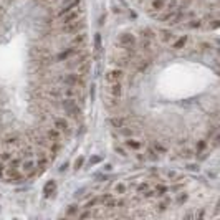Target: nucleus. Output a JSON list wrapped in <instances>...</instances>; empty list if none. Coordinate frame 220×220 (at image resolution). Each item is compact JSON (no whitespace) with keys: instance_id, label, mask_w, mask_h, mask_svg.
<instances>
[{"instance_id":"obj_37","label":"nucleus","mask_w":220,"mask_h":220,"mask_svg":"<svg viewBox=\"0 0 220 220\" xmlns=\"http://www.w3.org/2000/svg\"><path fill=\"white\" fill-rule=\"evenodd\" d=\"M200 25H202V22H200V20H192V22L189 23V27H192V28H199V27H200Z\"/></svg>"},{"instance_id":"obj_13","label":"nucleus","mask_w":220,"mask_h":220,"mask_svg":"<svg viewBox=\"0 0 220 220\" xmlns=\"http://www.w3.org/2000/svg\"><path fill=\"white\" fill-rule=\"evenodd\" d=\"M124 144H126V147L134 149V151L141 149V146H143V143H141V141H136V139H133V137H127V139L124 141Z\"/></svg>"},{"instance_id":"obj_26","label":"nucleus","mask_w":220,"mask_h":220,"mask_svg":"<svg viewBox=\"0 0 220 220\" xmlns=\"http://www.w3.org/2000/svg\"><path fill=\"white\" fill-rule=\"evenodd\" d=\"M96 204H98V199H96V197H93V199H90V200H88L86 204H84V209H93Z\"/></svg>"},{"instance_id":"obj_46","label":"nucleus","mask_w":220,"mask_h":220,"mask_svg":"<svg viewBox=\"0 0 220 220\" xmlns=\"http://www.w3.org/2000/svg\"><path fill=\"white\" fill-rule=\"evenodd\" d=\"M3 171H5V166L3 162H0V177H3Z\"/></svg>"},{"instance_id":"obj_14","label":"nucleus","mask_w":220,"mask_h":220,"mask_svg":"<svg viewBox=\"0 0 220 220\" xmlns=\"http://www.w3.org/2000/svg\"><path fill=\"white\" fill-rule=\"evenodd\" d=\"M109 124L113 127H124L127 124V119L126 118H111L109 119Z\"/></svg>"},{"instance_id":"obj_32","label":"nucleus","mask_w":220,"mask_h":220,"mask_svg":"<svg viewBox=\"0 0 220 220\" xmlns=\"http://www.w3.org/2000/svg\"><path fill=\"white\" fill-rule=\"evenodd\" d=\"M194 152L190 151V149H184V151H180V157H192Z\"/></svg>"},{"instance_id":"obj_22","label":"nucleus","mask_w":220,"mask_h":220,"mask_svg":"<svg viewBox=\"0 0 220 220\" xmlns=\"http://www.w3.org/2000/svg\"><path fill=\"white\" fill-rule=\"evenodd\" d=\"M119 133H121L123 136H126V137H133V136H134V131H133V129H127L126 126H124V127H119Z\"/></svg>"},{"instance_id":"obj_25","label":"nucleus","mask_w":220,"mask_h":220,"mask_svg":"<svg viewBox=\"0 0 220 220\" xmlns=\"http://www.w3.org/2000/svg\"><path fill=\"white\" fill-rule=\"evenodd\" d=\"M84 164V157H83V156H80V157H78L76 159V161H74V171H78V169H81V166H83Z\"/></svg>"},{"instance_id":"obj_3","label":"nucleus","mask_w":220,"mask_h":220,"mask_svg":"<svg viewBox=\"0 0 220 220\" xmlns=\"http://www.w3.org/2000/svg\"><path fill=\"white\" fill-rule=\"evenodd\" d=\"M119 45H121V47H136V37H134L133 33L119 35Z\"/></svg>"},{"instance_id":"obj_50","label":"nucleus","mask_w":220,"mask_h":220,"mask_svg":"<svg viewBox=\"0 0 220 220\" xmlns=\"http://www.w3.org/2000/svg\"><path fill=\"white\" fill-rule=\"evenodd\" d=\"M104 169H106V171H111V169H113V166H111V164H108V166H104Z\"/></svg>"},{"instance_id":"obj_8","label":"nucleus","mask_w":220,"mask_h":220,"mask_svg":"<svg viewBox=\"0 0 220 220\" xmlns=\"http://www.w3.org/2000/svg\"><path fill=\"white\" fill-rule=\"evenodd\" d=\"M78 53H80V50H76V48H68V50H65V51L58 53V55H56V60H58V61H66V60H68L71 55H78Z\"/></svg>"},{"instance_id":"obj_49","label":"nucleus","mask_w":220,"mask_h":220,"mask_svg":"<svg viewBox=\"0 0 220 220\" xmlns=\"http://www.w3.org/2000/svg\"><path fill=\"white\" fill-rule=\"evenodd\" d=\"M104 20H106V17H104V15H103V17H101V18H99V25H103V23H104Z\"/></svg>"},{"instance_id":"obj_47","label":"nucleus","mask_w":220,"mask_h":220,"mask_svg":"<svg viewBox=\"0 0 220 220\" xmlns=\"http://www.w3.org/2000/svg\"><path fill=\"white\" fill-rule=\"evenodd\" d=\"M166 209H167V204H159V210L161 212H164Z\"/></svg>"},{"instance_id":"obj_21","label":"nucleus","mask_w":220,"mask_h":220,"mask_svg":"<svg viewBox=\"0 0 220 220\" xmlns=\"http://www.w3.org/2000/svg\"><path fill=\"white\" fill-rule=\"evenodd\" d=\"M119 98H114V96H111V98H108L106 99V104L109 106V108H116V106L119 104V101H118Z\"/></svg>"},{"instance_id":"obj_43","label":"nucleus","mask_w":220,"mask_h":220,"mask_svg":"<svg viewBox=\"0 0 220 220\" xmlns=\"http://www.w3.org/2000/svg\"><path fill=\"white\" fill-rule=\"evenodd\" d=\"M217 146H218V134L212 139V147H217Z\"/></svg>"},{"instance_id":"obj_48","label":"nucleus","mask_w":220,"mask_h":220,"mask_svg":"<svg viewBox=\"0 0 220 220\" xmlns=\"http://www.w3.org/2000/svg\"><path fill=\"white\" fill-rule=\"evenodd\" d=\"M66 167H68V164H63L61 167H60V171H61V172H63V171H66Z\"/></svg>"},{"instance_id":"obj_4","label":"nucleus","mask_w":220,"mask_h":220,"mask_svg":"<svg viewBox=\"0 0 220 220\" xmlns=\"http://www.w3.org/2000/svg\"><path fill=\"white\" fill-rule=\"evenodd\" d=\"M124 76V71L123 70H111V71L106 73V81H109V83H116V81H121Z\"/></svg>"},{"instance_id":"obj_16","label":"nucleus","mask_w":220,"mask_h":220,"mask_svg":"<svg viewBox=\"0 0 220 220\" xmlns=\"http://www.w3.org/2000/svg\"><path fill=\"white\" fill-rule=\"evenodd\" d=\"M186 43H187V37L184 35V37H180L179 40H177L176 43L172 45V48H174V50H180V48H184V45H186Z\"/></svg>"},{"instance_id":"obj_45","label":"nucleus","mask_w":220,"mask_h":220,"mask_svg":"<svg viewBox=\"0 0 220 220\" xmlns=\"http://www.w3.org/2000/svg\"><path fill=\"white\" fill-rule=\"evenodd\" d=\"M114 149H116V151H118L121 156H126V152H124V149H123V147H119V146H114Z\"/></svg>"},{"instance_id":"obj_6","label":"nucleus","mask_w":220,"mask_h":220,"mask_svg":"<svg viewBox=\"0 0 220 220\" xmlns=\"http://www.w3.org/2000/svg\"><path fill=\"white\" fill-rule=\"evenodd\" d=\"M81 13H83V8H80L78 12H73V10H71V12H68L66 15H63V17H61V18H63V20H61L63 25H68V23L74 22V20H78V18H80V15H81Z\"/></svg>"},{"instance_id":"obj_23","label":"nucleus","mask_w":220,"mask_h":220,"mask_svg":"<svg viewBox=\"0 0 220 220\" xmlns=\"http://www.w3.org/2000/svg\"><path fill=\"white\" fill-rule=\"evenodd\" d=\"M94 48L98 50H101L103 47H101V33H94Z\"/></svg>"},{"instance_id":"obj_24","label":"nucleus","mask_w":220,"mask_h":220,"mask_svg":"<svg viewBox=\"0 0 220 220\" xmlns=\"http://www.w3.org/2000/svg\"><path fill=\"white\" fill-rule=\"evenodd\" d=\"M147 65H149V61H147V60H141V61L139 63H137V71H144V70H146L147 68Z\"/></svg>"},{"instance_id":"obj_11","label":"nucleus","mask_w":220,"mask_h":220,"mask_svg":"<svg viewBox=\"0 0 220 220\" xmlns=\"http://www.w3.org/2000/svg\"><path fill=\"white\" fill-rule=\"evenodd\" d=\"M55 190H56V182H55V180H50V182L45 184V187H43L45 197H50L51 194H55Z\"/></svg>"},{"instance_id":"obj_36","label":"nucleus","mask_w":220,"mask_h":220,"mask_svg":"<svg viewBox=\"0 0 220 220\" xmlns=\"http://www.w3.org/2000/svg\"><path fill=\"white\" fill-rule=\"evenodd\" d=\"M18 164H20V159H10V164H8V167H18Z\"/></svg>"},{"instance_id":"obj_5","label":"nucleus","mask_w":220,"mask_h":220,"mask_svg":"<svg viewBox=\"0 0 220 220\" xmlns=\"http://www.w3.org/2000/svg\"><path fill=\"white\" fill-rule=\"evenodd\" d=\"M108 93L114 98H121L123 96V84L121 81H116V83H111L108 86Z\"/></svg>"},{"instance_id":"obj_44","label":"nucleus","mask_w":220,"mask_h":220,"mask_svg":"<svg viewBox=\"0 0 220 220\" xmlns=\"http://www.w3.org/2000/svg\"><path fill=\"white\" fill-rule=\"evenodd\" d=\"M147 154H149V159H157V152H154V151H149Z\"/></svg>"},{"instance_id":"obj_20","label":"nucleus","mask_w":220,"mask_h":220,"mask_svg":"<svg viewBox=\"0 0 220 220\" xmlns=\"http://www.w3.org/2000/svg\"><path fill=\"white\" fill-rule=\"evenodd\" d=\"M78 210H80V207H78V205H70V207L66 209V215H68V217L78 215Z\"/></svg>"},{"instance_id":"obj_1","label":"nucleus","mask_w":220,"mask_h":220,"mask_svg":"<svg viewBox=\"0 0 220 220\" xmlns=\"http://www.w3.org/2000/svg\"><path fill=\"white\" fill-rule=\"evenodd\" d=\"M61 106H63V109L66 111V114L70 116V118H80L81 116V111H80V108L76 106V101H74L73 98H65L61 101Z\"/></svg>"},{"instance_id":"obj_29","label":"nucleus","mask_w":220,"mask_h":220,"mask_svg":"<svg viewBox=\"0 0 220 220\" xmlns=\"http://www.w3.org/2000/svg\"><path fill=\"white\" fill-rule=\"evenodd\" d=\"M161 35H162V40H164V41H169L172 38V33H171V31H167V30H162Z\"/></svg>"},{"instance_id":"obj_17","label":"nucleus","mask_w":220,"mask_h":220,"mask_svg":"<svg viewBox=\"0 0 220 220\" xmlns=\"http://www.w3.org/2000/svg\"><path fill=\"white\" fill-rule=\"evenodd\" d=\"M164 5H166V0H152V3H151V7L156 10V12H157V10H162Z\"/></svg>"},{"instance_id":"obj_19","label":"nucleus","mask_w":220,"mask_h":220,"mask_svg":"<svg viewBox=\"0 0 220 220\" xmlns=\"http://www.w3.org/2000/svg\"><path fill=\"white\" fill-rule=\"evenodd\" d=\"M22 167H23V172H30L31 169L35 167V162L33 161H28V159H27V161H23Z\"/></svg>"},{"instance_id":"obj_35","label":"nucleus","mask_w":220,"mask_h":220,"mask_svg":"<svg viewBox=\"0 0 220 220\" xmlns=\"http://www.w3.org/2000/svg\"><path fill=\"white\" fill-rule=\"evenodd\" d=\"M116 192H118V194H124V192H126V186H124V184H118V186H116Z\"/></svg>"},{"instance_id":"obj_27","label":"nucleus","mask_w":220,"mask_h":220,"mask_svg":"<svg viewBox=\"0 0 220 220\" xmlns=\"http://www.w3.org/2000/svg\"><path fill=\"white\" fill-rule=\"evenodd\" d=\"M154 149H156V152H161V154H166V152H167V149H166L164 146H161L157 141L154 143Z\"/></svg>"},{"instance_id":"obj_38","label":"nucleus","mask_w":220,"mask_h":220,"mask_svg":"<svg viewBox=\"0 0 220 220\" xmlns=\"http://www.w3.org/2000/svg\"><path fill=\"white\" fill-rule=\"evenodd\" d=\"M209 28H212V30H217V28H218V20H217V18L212 20V23L209 25Z\"/></svg>"},{"instance_id":"obj_34","label":"nucleus","mask_w":220,"mask_h":220,"mask_svg":"<svg viewBox=\"0 0 220 220\" xmlns=\"http://www.w3.org/2000/svg\"><path fill=\"white\" fill-rule=\"evenodd\" d=\"M101 161H103L101 156H93V157L90 159V164H98V162H101Z\"/></svg>"},{"instance_id":"obj_10","label":"nucleus","mask_w":220,"mask_h":220,"mask_svg":"<svg viewBox=\"0 0 220 220\" xmlns=\"http://www.w3.org/2000/svg\"><path fill=\"white\" fill-rule=\"evenodd\" d=\"M53 124H55V127L58 131H66V133H70V126H68V121L63 118H55V121H53Z\"/></svg>"},{"instance_id":"obj_15","label":"nucleus","mask_w":220,"mask_h":220,"mask_svg":"<svg viewBox=\"0 0 220 220\" xmlns=\"http://www.w3.org/2000/svg\"><path fill=\"white\" fill-rule=\"evenodd\" d=\"M47 136H48L50 143H56V141H60V131L56 127H51V129H48Z\"/></svg>"},{"instance_id":"obj_41","label":"nucleus","mask_w":220,"mask_h":220,"mask_svg":"<svg viewBox=\"0 0 220 220\" xmlns=\"http://www.w3.org/2000/svg\"><path fill=\"white\" fill-rule=\"evenodd\" d=\"M187 169H189V171H199V166L197 164H189V166H187Z\"/></svg>"},{"instance_id":"obj_40","label":"nucleus","mask_w":220,"mask_h":220,"mask_svg":"<svg viewBox=\"0 0 220 220\" xmlns=\"http://www.w3.org/2000/svg\"><path fill=\"white\" fill-rule=\"evenodd\" d=\"M186 200H187V194H184V195H179V197H177V204H184Z\"/></svg>"},{"instance_id":"obj_31","label":"nucleus","mask_w":220,"mask_h":220,"mask_svg":"<svg viewBox=\"0 0 220 220\" xmlns=\"http://www.w3.org/2000/svg\"><path fill=\"white\" fill-rule=\"evenodd\" d=\"M147 189H149V184H146V182H143V184H139V186H137V192H139V194L146 192Z\"/></svg>"},{"instance_id":"obj_39","label":"nucleus","mask_w":220,"mask_h":220,"mask_svg":"<svg viewBox=\"0 0 220 220\" xmlns=\"http://www.w3.org/2000/svg\"><path fill=\"white\" fill-rule=\"evenodd\" d=\"M88 217H91V212H90V209H86V210H84L83 214L80 215V218H88Z\"/></svg>"},{"instance_id":"obj_28","label":"nucleus","mask_w":220,"mask_h":220,"mask_svg":"<svg viewBox=\"0 0 220 220\" xmlns=\"http://www.w3.org/2000/svg\"><path fill=\"white\" fill-rule=\"evenodd\" d=\"M109 199H113V195H111V194H103V195H101V197H99V199H98V202H101V204H103V205H104V204H106V202H108V200H109Z\"/></svg>"},{"instance_id":"obj_2","label":"nucleus","mask_w":220,"mask_h":220,"mask_svg":"<svg viewBox=\"0 0 220 220\" xmlns=\"http://www.w3.org/2000/svg\"><path fill=\"white\" fill-rule=\"evenodd\" d=\"M84 27H86L84 18H78L71 23L65 25V27H63V31H65V33H80V31L84 30Z\"/></svg>"},{"instance_id":"obj_7","label":"nucleus","mask_w":220,"mask_h":220,"mask_svg":"<svg viewBox=\"0 0 220 220\" xmlns=\"http://www.w3.org/2000/svg\"><path fill=\"white\" fill-rule=\"evenodd\" d=\"M63 83H65L66 86H73V88H76V84L80 83V74H76V73H70V74H66V76L63 78Z\"/></svg>"},{"instance_id":"obj_42","label":"nucleus","mask_w":220,"mask_h":220,"mask_svg":"<svg viewBox=\"0 0 220 220\" xmlns=\"http://www.w3.org/2000/svg\"><path fill=\"white\" fill-rule=\"evenodd\" d=\"M15 139H17L15 136H12V137H7V139H5V144H13V143H15Z\"/></svg>"},{"instance_id":"obj_30","label":"nucleus","mask_w":220,"mask_h":220,"mask_svg":"<svg viewBox=\"0 0 220 220\" xmlns=\"http://www.w3.org/2000/svg\"><path fill=\"white\" fill-rule=\"evenodd\" d=\"M207 146H209V144H207V141H204V139H202V141H199V143H197V152L204 151V149L207 147Z\"/></svg>"},{"instance_id":"obj_18","label":"nucleus","mask_w":220,"mask_h":220,"mask_svg":"<svg viewBox=\"0 0 220 220\" xmlns=\"http://www.w3.org/2000/svg\"><path fill=\"white\" fill-rule=\"evenodd\" d=\"M167 190H169V189L164 186V184H157V186H156V190H154V192H156V195H164Z\"/></svg>"},{"instance_id":"obj_33","label":"nucleus","mask_w":220,"mask_h":220,"mask_svg":"<svg viewBox=\"0 0 220 220\" xmlns=\"http://www.w3.org/2000/svg\"><path fill=\"white\" fill-rule=\"evenodd\" d=\"M0 159H2L3 162L10 161V159H12V154H10V152H0Z\"/></svg>"},{"instance_id":"obj_9","label":"nucleus","mask_w":220,"mask_h":220,"mask_svg":"<svg viewBox=\"0 0 220 220\" xmlns=\"http://www.w3.org/2000/svg\"><path fill=\"white\" fill-rule=\"evenodd\" d=\"M80 2H81V0H71V2H70V3H66V5L63 7V8L60 10V12H58V17H60V18H61L63 15H66V13H68V12H71V10L74 8V7H78V5H80Z\"/></svg>"},{"instance_id":"obj_12","label":"nucleus","mask_w":220,"mask_h":220,"mask_svg":"<svg viewBox=\"0 0 220 220\" xmlns=\"http://www.w3.org/2000/svg\"><path fill=\"white\" fill-rule=\"evenodd\" d=\"M84 41H86V33H84V31H80V33H76V37H73L71 45L73 47H80V45H83Z\"/></svg>"}]
</instances>
